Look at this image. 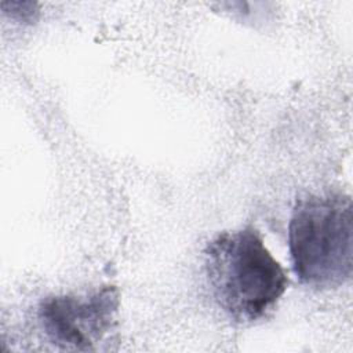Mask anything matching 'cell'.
<instances>
[{"mask_svg":"<svg viewBox=\"0 0 353 353\" xmlns=\"http://www.w3.org/2000/svg\"><path fill=\"white\" fill-rule=\"evenodd\" d=\"M117 309V288L105 285L85 295L47 296L40 302L37 316L52 343L88 350L112 330Z\"/></svg>","mask_w":353,"mask_h":353,"instance_id":"cell-3","label":"cell"},{"mask_svg":"<svg viewBox=\"0 0 353 353\" xmlns=\"http://www.w3.org/2000/svg\"><path fill=\"white\" fill-rule=\"evenodd\" d=\"M204 256L214 299L237 323L262 319L287 290L284 269L252 226L218 234Z\"/></svg>","mask_w":353,"mask_h":353,"instance_id":"cell-1","label":"cell"},{"mask_svg":"<svg viewBox=\"0 0 353 353\" xmlns=\"http://www.w3.org/2000/svg\"><path fill=\"white\" fill-rule=\"evenodd\" d=\"M288 245L298 279L317 290L342 285L353 269V208L341 193L307 194L296 201Z\"/></svg>","mask_w":353,"mask_h":353,"instance_id":"cell-2","label":"cell"}]
</instances>
